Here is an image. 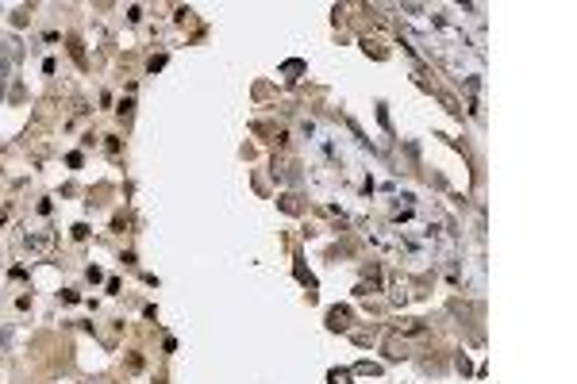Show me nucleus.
Segmentation results:
<instances>
[{
	"label": "nucleus",
	"instance_id": "obj_2",
	"mask_svg": "<svg viewBox=\"0 0 577 384\" xmlns=\"http://www.w3.org/2000/svg\"><path fill=\"white\" fill-rule=\"evenodd\" d=\"M51 242H54V231H51V227H43V231L20 234V250H28V254H46V250H51Z\"/></svg>",
	"mask_w": 577,
	"mask_h": 384
},
{
	"label": "nucleus",
	"instance_id": "obj_1",
	"mask_svg": "<svg viewBox=\"0 0 577 384\" xmlns=\"http://www.w3.org/2000/svg\"><path fill=\"white\" fill-rule=\"evenodd\" d=\"M312 135V158H316V174L327 177V182H358L362 174V158L358 151L339 135L335 128H308Z\"/></svg>",
	"mask_w": 577,
	"mask_h": 384
}]
</instances>
